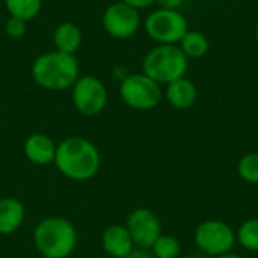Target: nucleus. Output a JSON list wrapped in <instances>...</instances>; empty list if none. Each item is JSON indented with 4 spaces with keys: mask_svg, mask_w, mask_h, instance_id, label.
Here are the masks:
<instances>
[{
    "mask_svg": "<svg viewBox=\"0 0 258 258\" xmlns=\"http://www.w3.org/2000/svg\"><path fill=\"white\" fill-rule=\"evenodd\" d=\"M127 258H154L151 252H148V249H135Z\"/></svg>",
    "mask_w": 258,
    "mask_h": 258,
    "instance_id": "24",
    "label": "nucleus"
},
{
    "mask_svg": "<svg viewBox=\"0 0 258 258\" xmlns=\"http://www.w3.org/2000/svg\"><path fill=\"white\" fill-rule=\"evenodd\" d=\"M53 165L60 175L71 181H89L100 172L101 154L92 141L83 136H70L57 144Z\"/></svg>",
    "mask_w": 258,
    "mask_h": 258,
    "instance_id": "1",
    "label": "nucleus"
},
{
    "mask_svg": "<svg viewBox=\"0 0 258 258\" xmlns=\"http://www.w3.org/2000/svg\"><path fill=\"white\" fill-rule=\"evenodd\" d=\"M24 219L26 207L18 198H0V236H11L18 231Z\"/></svg>",
    "mask_w": 258,
    "mask_h": 258,
    "instance_id": "14",
    "label": "nucleus"
},
{
    "mask_svg": "<svg viewBox=\"0 0 258 258\" xmlns=\"http://www.w3.org/2000/svg\"><path fill=\"white\" fill-rule=\"evenodd\" d=\"M57 144L45 133H32L26 138L23 151L26 159L36 166H48L54 163Z\"/></svg>",
    "mask_w": 258,
    "mask_h": 258,
    "instance_id": "11",
    "label": "nucleus"
},
{
    "mask_svg": "<svg viewBox=\"0 0 258 258\" xmlns=\"http://www.w3.org/2000/svg\"><path fill=\"white\" fill-rule=\"evenodd\" d=\"M71 101L80 115L97 116L107 106V88L101 79L92 74L80 76L71 88Z\"/></svg>",
    "mask_w": 258,
    "mask_h": 258,
    "instance_id": "7",
    "label": "nucleus"
},
{
    "mask_svg": "<svg viewBox=\"0 0 258 258\" xmlns=\"http://www.w3.org/2000/svg\"><path fill=\"white\" fill-rule=\"evenodd\" d=\"M101 248L112 258H127L135 251L133 239L125 225H109L101 234Z\"/></svg>",
    "mask_w": 258,
    "mask_h": 258,
    "instance_id": "12",
    "label": "nucleus"
},
{
    "mask_svg": "<svg viewBox=\"0 0 258 258\" xmlns=\"http://www.w3.org/2000/svg\"><path fill=\"white\" fill-rule=\"evenodd\" d=\"M254 35H255V41H257V44H258V23H257V26H255V32H254Z\"/></svg>",
    "mask_w": 258,
    "mask_h": 258,
    "instance_id": "26",
    "label": "nucleus"
},
{
    "mask_svg": "<svg viewBox=\"0 0 258 258\" xmlns=\"http://www.w3.org/2000/svg\"><path fill=\"white\" fill-rule=\"evenodd\" d=\"M30 76L36 86L45 91L60 92L71 89L77 82L80 77V65L76 54L51 50L35 57L30 67Z\"/></svg>",
    "mask_w": 258,
    "mask_h": 258,
    "instance_id": "2",
    "label": "nucleus"
},
{
    "mask_svg": "<svg viewBox=\"0 0 258 258\" xmlns=\"http://www.w3.org/2000/svg\"><path fill=\"white\" fill-rule=\"evenodd\" d=\"M121 2L130 5L132 8H135L138 11H142V9H147L150 6H153L156 0H121Z\"/></svg>",
    "mask_w": 258,
    "mask_h": 258,
    "instance_id": "23",
    "label": "nucleus"
},
{
    "mask_svg": "<svg viewBox=\"0 0 258 258\" xmlns=\"http://www.w3.org/2000/svg\"><path fill=\"white\" fill-rule=\"evenodd\" d=\"M236 242L249 252H258V218L246 219L240 224L236 233Z\"/></svg>",
    "mask_w": 258,
    "mask_h": 258,
    "instance_id": "18",
    "label": "nucleus"
},
{
    "mask_svg": "<svg viewBox=\"0 0 258 258\" xmlns=\"http://www.w3.org/2000/svg\"><path fill=\"white\" fill-rule=\"evenodd\" d=\"M41 258H50V257H41Z\"/></svg>",
    "mask_w": 258,
    "mask_h": 258,
    "instance_id": "28",
    "label": "nucleus"
},
{
    "mask_svg": "<svg viewBox=\"0 0 258 258\" xmlns=\"http://www.w3.org/2000/svg\"><path fill=\"white\" fill-rule=\"evenodd\" d=\"M187 67L189 59L177 44H157L142 59V73L159 85L184 77Z\"/></svg>",
    "mask_w": 258,
    "mask_h": 258,
    "instance_id": "4",
    "label": "nucleus"
},
{
    "mask_svg": "<svg viewBox=\"0 0 258 258\" xmlns=\"http://www.w3.org/2000/svg\"><path fill=\"white\" fill-rule=\"evenodd\" d=\"M82 42H83V33L76 23L63 21L56 26V29L53 32L54 50H59V51L68 53V54H76V51L80 48Z\"/></svg>",
    "mask_w": 258,
    "mask_h": 258,
    "instance_id": "15",
    "label": "nucleus"
},
{
    "mask_svg": "<svg viewBox=\"0 0 258 258\" xmlns=\"http://www.w3.org/2000/svg\"><path fill=\"white\" fill-rule=\"evenodd\" d=\"M178 47L181 48V51L186 54L187 59H200L209 53L210 42H209V38L203 32L187 30V33L180 41Z\"/></svg>",
    "mask_w": 258,
    "mask_h": 258,
    "instance_id": "16",
    "label": "nucleus"
},
{
    "mask_svg": "<svg viewBox=\"0 0 258 258\" xmlns=\"http://www.w3.org/2000/svg\"><path fill=\"white\" fill-rule=\"evenodd\" d=\"M125 227L139 249H151L154 242L162 234V224L159 216L147 207L135 209L128 216Z\"/></svg>",
    "mask_w": 258,
    "mask_h": 258,
    "instance_id": "10",
    "label": "nucleus"
},
{
    "mask_svg": "<svg viewBox=\"0 0 258 258\" xmlns=\"http://www.w3.org/2000/svg\"><path fill=\"white\" fill-rule=\"evenodd\" d=\"M194 240L203 254L212 258L219 257L231 252L236 245V233L227 222L209 219L197 227Z\"/></svg>",
    "mask_w": 258,
    "mask_h": 258,
    "instance_id": "8",
    "label": "nucleus"
},
{
    "mask_svg": "<svg viewBox=\"0 0 258 258\" xmlns=\"http://www.w3.org/2000/svg\"><path fill=\"white\" fill-rule=\"evenodd\" d=\"M165 98L174 109L186 110L195 104V101L198 98V89H197L195 83L184 76V77L177 79V80L171 82L169 85H166Z\"/></svg>",
    "mask_w": 258,
    "mask_h": 258,
    "instance_id": "13",
    "label": "nucleus"
},
{
    "mask_svg": "<svg viewBox=\"0 0 258 258\" xmlns=\"http://www.w3.org/2000/svg\"><path fill=\"white\" fill-rule=\"evenodd\" d=\"M101 24L110 38L128 39L133 38L141 29L142 18L138 9L118 0L104 9L101 15Z\"/></svg>",
    "mask_w": 258,
    "mask_h": 258,
    "instance_id": "9",
    "label": "nucleus"
},
{
    "mask_svg": "<svg viewBox=\"0 0 258 258\" xmlns=\"http://www.w3.org/2000/svg\"><path fill=\"white\" fill-rule=\"evenodd\" d=\"M119 97L125 106L135 110H151L163 98L162 85L144 73H130L119 82Z\"/></svg>",
    "mask_w": 258,
    "mask_h": 258,
    "instance_id": "5",
    "label": "nucleus"
},
{
    "mask_svg": "<svg viewBox=\"0 0 258 258\" xmlns=\"http://www.w3.org/2000/svg\"><path fill=\"white\" fill-rule=\"evenodd\" d=\"M237 174L243 181L258 184V153H248L239 160Z\"/></svg>",
    "mask_w": 258,
    "mask_h": 258,
    "instance_id": "20",
    "label": "nucleus"
},
{
    "mask_svg": "<svg viewBox=\"0 0 258 258\" xmlns=\"http://www.w3.org/2000/svg\"><path fill=\"white\" fill-rule=\"evenodd\" d=\"M5 8L9 17L30 21L39 15L42 9V0H5Z\"/></svg>",
    "mask_w": 258,
    "mask_h": 258,
    "instance_id": "17",
    "label": "nucleus"
},
{
    "mask_svg": "<svg viewBox=\"0 0 258 258\" xmlns=\"http://www.w3.org/2000/svg\"><path fill=\"white\" fill-rule=\"evenodd\" d=\"M213 258H243L239 254H233V252H228V254H224V255H219V257H213Z\"/></svg>",
    "mask_w": 258,
    "mask_h": 258,
    "instance_id": "25",
    "label": "nucleus"
},
{
    "mask_svg": "<svg viewBox=\"0 0 258 258\" xmlns=\"http://www.w3.org/2000/svg\"><path fill=\"white\" fill-rule=\"evenodd\" d=\"M5 32L12 39L23 38L26 35V32H27V23L23 21V20H20V18L9 17L6 20V24H5Z\"/></svg>",
    "mask_w": 258,
    "mask_h": 258,
    "instance_id": "21",
    "label": "nucleus"
},
{
    "mask_svg": "<svg viewBox=\"0 0 258 258\" xmlns=\"http://www.w3.org/2000/svg\"><path fill=\"white\" fill-rule=\"evenodd\" d=\"M151 254L154 258H178L181 257V245L174 236L160 234L151 246Z\"/></svg>",
    "mask_w": 258,
    "mask_h": 258,
    "instance_id": "19",
    "label": "nucleus"
},
{
    "mask_svg": "<svg viewBox=\"0 0 258 258\" xmlns=\"http://www.w3.org/2000/svg\"><path fill=\"white\" fill-rule=\"evenodd\" d=\"M178 258H198V257H194V255H186V257H178Z\"/></svg>",
    "mask_w": 258,
    "mask_h": 258,
    "instance_id": "27",
    "label": "nucleus"
},
{
    "mask_svg": "<svg viewBox=\"0 0 258 258\" xmlns=\"http://www.w3.org/2000/svg\"><path fill=\"white\" fill-rule=\"evenodd\" d=\"M144 29L157 44H180L189 30V24L180 11L157 8L147 15Z\"/></svg>",
    "mask_w": 258,
    "mask_h": 258,
    "instance_id": "6",
    "label": "nucleus"
},
{
    "mask_svg": "<svg viewBox=\"0 0 258 258\" xmlns=\"http://www.w3.org/2000/svg\"><path fill=\"white\" fill-rule=\"evenodd\" d=\"M184 0H156L154 5L160 9H169V11H178L183 6Z\"/></svg>",
    "mask_w": 258,
    "mask_h": 258,
    "instance_id": "22",
    "label": "nucleus"
},
{
    "mask_svg": "<svg viewBox=\"0 0 258 258\" xmlns=\"http://www.w3.org/2000/svg\"><path fill=\"white\" fill-rule=\"evenodd\" d=\"M79 234L71 221L47 216L33 230V245L41 257L68 258L77 248Z\"/></svg>",
    "mask_w": 258,
    "mask_h": 258,
    "instance_id": "3",
    "label": "nucleus"
}]
</instances>
